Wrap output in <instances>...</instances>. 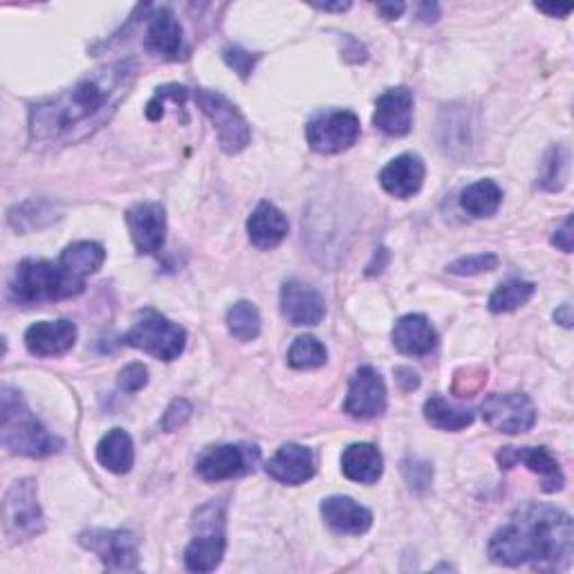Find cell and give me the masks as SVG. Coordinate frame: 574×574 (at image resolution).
I'll use <instances>...</instances> for the list:
<instances>
[{
	"label": "cell",
	"mask_w": 574,
	"mask_h": 574,
	"mask_svg": "<svg viewBox=\"0 0 574 574\" xmlns=\"http://www.w3.org/2000/svg\"><path fill=\"white\" fill-rule=\"evenodd\" d=\"M3 529L14 543L38 537L46 529L44 510L38 505L36 482L32 478L16 480L3 501Z\"/></svg>",
	"instance_id": "7"
},
{
	"label": "cell",
	"mask_w": 574,
	"mask_h": 574,
	"mask_svg": "<svg viewBox=\"0 0 574 574\" xmlns=\"http://www.w3.org/2000/svg\"><path fill=\"white\" fill-rule=\"evenodd\" d=\"M191 414H193V408L187 399H182V397L174 399L171 406L167 408V414L162 416V429L169 431V433L178 431L191 418Z\"/></svg>",
	"instance_id": "39"
},
{
	"label": "cell",
	"mask_w": 574,
	"mask_h": 574,
	"mask_svg": "<svg viewBox=\"0 0 574 574\" xmlns=\"http://www.w3.org/2000/svg\"><path fill=\"white\" fill-rule=\"evenodd\" d=\"M223 59L234 72H238L242 79H248L254 72L261 55H252L248 50H242L240 46H227L223 50Z\"/></svg>",
	"instance_id": "37"
},
{
	"label": "cell",
	"mask_w": 574,
	"mask_h": 574,
	"mask_svg": "<svg viewBox=\"0 0 574 574\" xmlns=\"http://www.w3.org/2000/svg\"><path fill=\"white\" fill-rule=\"evenodd\" d=\"M106 261V252L99 242L93 240H79L68 244V248L61 252V267L72 274L79 280H86L91 274L99 272Z\"/></svg>",
	"instance_id": "27"
},
{
	"label": "cell",
	"mask_w": 574,
	"mask_h": 574,
	"mask_svg": "<svg viewBox=\"0 0 574 574\" xmlns=\"http://www.w3.org/2000/svg\"><path fill=\"white\" fill-rule=\"evenodd\" d=\"M227 325L238 342H254L261 335V314L254 303L238 301L227 312Z\"/></svg>",
	"instance_id": "31"
},
{
	"label": "cell",
	"mask_w": 574,
	"mask_h": 574,
	"mask_svg": "<svg viewBox=\"0 0 574 574\" xmlns=\"http://www.w3.org/2000/svg\"><path fill=\"white\" fill-rule=\"evenodd\" d=\"M554 321L561 323L563 327H572V306L563 303L557 312H554Z\"/></svg>",
	"instance_id": "44"
},
{
	"label": "cell",
	"mask_w": 574,
	"mask_h": 574,
	"mask_svg": "<svg viewBox=\"0 0 574 574\" xmlns=\"http://www.w3.org/2000/svg\"><path fill=\"white\" fill-rule=\"evenodd\" d=\"M261 461V449L256 444H218L204 449L195 461V471L210 482L240 478L254 471Z\"/></svg>",
	"instance_id": "11"
},
{
	"label": "cell",
	"mask_w": 574,
	"mask_h": 574,
	"mask_svg": "<svg viewBox=\"0 0 574 574\" xmlns=\"http://www.w3.org/2000/svg\"><path fill=\"white\" fill-rule=\"evenodd\" d=\"M535 292H537L535 283L521 280V278H510L505 283H501L494 292H491L489 310L494 314L514 312L521 306H525L531 297H535Z\"/></svg>",
	"instance_id": "30"
},
{
	"label": "cell",
	"mask_w": 574,
	"mask_h": 574,
	"mask_svg": "<svg viewBox=\"0 0 574 574\" xmlns=\"http://www.w3.org/2000/svg\"><path fill=\"white\" fill-rule=\"evenodd\" d=\"M503 202V191L494 180H480L469 184L461 195V207L474 218L494 216Z\"/></svg>",
	"instance_id": "29"
},
{
	"label": "cell",
	"mask_w": 574,
	"mask_h": 574,
	"mask_svg": "<svg viewBox=\"0 0 574 574\" xmlns=\"http://www.w3.org/2000/svg\"><path fill=\"white\" fill-rule=\"evenodd\" d=\"M135 79V61H117L79 79L72 88L32 104L29 142L52 151L93 137L129 97Z\"/></svg>",
	"instance_id": "1"
},
{
	"label": "cell",
	"mask_w": 574,
	"mask_h": 574,
	"mask_svg": "<svg viewBox=\"0 0 574 574\" xmlns=\"http://www.w3.org/2000/svg\"><path fill=\"white\" fill-rule=\"evenodd\" d=\"M539 12L543 14H550V16H559V19H565L570 12H572V5H565V8H552V5H537Z\"/></svg>",
	"instance_id": "45"
},
{
	"label": "cell",
	"mask_w": 574,
	"mask_h": 574,
	"mask_svg": "<svg viewBox=\"0 0 574 574\" xmlns=\"http://www.w3.org/2000/svg\"><path fill=\"white\" fill-rule=\"evenodd\" d=\"M3 444L25 458H48L63 449V442L34 418L21 393L12 388H3Z\"/></svg>",
	"instance_id": "4"
},
{
	"label": "cell",
	"mask_w": 574,
	"mask_h": 574,
	"mask_svg": "<svg viewBox=\"0 0 574 574\" xmlns=\"http://www.w3.org/2000/svg\"><path fill=\"white\" fill-rule=\"evenodd\" d=\"M497 461L503 469H512L518 463L527 465L529 471H535L541 476L543 491H548V494L563 489V485H565V476L561 471V465L557 463V458L550 454L546 446H523V449L505 446L503 451H499Z\"/></svg>",
	"instance_id": "16"
},
{
	"label": "cell",
	"mask_w": 574,
	"mask_h": 574,
	"mask_svg": "<svg viewBox=\"0 0 574 574\" xmlns=\"http://www.w3.org/2000/svg\"><path fill=\"white\" fill-rule=\"evenodd\" d=\"M86 280L68 274L61 263L27 259L16 265L10 280V299L16 306L34 308L72 299L84 292Z\"/></svg>",
	"instance_id": "3"
},
{
	"label": "cell",
	"mask_w": 574,
	"mask_h": 574,
	"mask_svg": "<svg viewBox=\"0 0 574 574\" xmlns=\"http://www.w3.org/2000/svg\"><path fill=\"white\" fill-rule=\"evenodd\" d=\"M52 210L48 207V202H23L21 207L12 210L10 212V223L16 231H29V229H36L46 220L50 223L52 220Z\"/></svg>",
	"instance_id": "34"
},
{
	"label": "cell",
	"mask_w": 574,
	"mask_h": 574,
	"mask_svg": "<svg viewBox=\"0 0 574 574\" xmlns=\"http://www.w3.org/2000/svg\"><path fill=\"white\" fill-rule=\"evenodd\" d=\"M97 463L112 474H129L135 463L133 438L124 429L108 431L97 444Z\"/></svg>",
	"instance_id": "26"
},
{
	"label": "cell",
	"mask_w": 574,
	"mask_h": 574,
	"mask_svg": "<svg viewBox=\"0 0 574 574\" xmlns=\"http://www.w3.org/2000/svg\"><path fill=\"white\" fill-rule=\"evenodd\" d=\"M76 342V325L68 319L38 321L27 327L25 346L36 357H57L68 352Z\"/></svg>",
	"instance_id": "20"
},
{
	"label": "cell",
	"mask_w": 574,
	"mask_h": 574,
	"mask_svg": "<svg viewBox=\"0 0 574 574\" xmlns=\"http://www.w3.org/2000/svg\"><path fill=\"white\" fill-rule=\"evenodd\" d=\"M280 312L292 325H316L325 316V301L314 287L287 280L280 287Z\"/></svg>",
	"instance_id": "18"
},
{
	"label": "cell",
	"mask_w": 574,
	"mask_h": 574,
	"mask_svg": "<svg viewBox=\"0 0 574 574\" xmlns=\"http://www.w3.org/2000/svg\"><path fill=\"white\" fill-rule=\"evenodd\" d=\"M482 420L501 433L516 435L537 424V408L523 393H494L480 406Z\"/></svg>",
	"instance_id": "12"
},
{
	"label": "cell",
	"mask_w": 574,
	"mask_h": 574,
	"mask_svg": "<svg viewBox=\"0 0 574 574\" xmlns=\"http://www.w3.org/2000/svg\"><path fill=\"white\" fill-rule=\"evenodd\" d=\"M325 359H327L325 346L312 335L299 337L290 346V352H287V363L297 368V371H310V368H319L325 363Z\"/></svg>",
	"instance_id": "33"
},
{
	"label": "cell",
	"mask_w": 574,
	"mask_h": 574,
	"mask_svg": "<svg viewBox=\"0 0 574 574\" xmlns=\"http://www.w3.org/2000/svg\"><path fill=\"white\" fill-rule=\"evenodd\" d=\"M399 467H402V476H404L408 489L416 491V494H424V491L431 487L433 467L427 461L406 458V461H402Z\"/></svg>",
	"instance_id": "35"
},
{
	"label": "cell",
	"mask_w": 574,
	"mask_h": 574,
	"mask_svg": "<svg viewBox=\"0 0 574 574\" xmlns=\"http://www.w3.org/2000/svg\"><path fill=\"white\" fill-rule=\"evenodd\" d=\"M117 384L124 393H140L148 384L146 366L135 361V363H129L127 368H121V373L117 378Z\"/></svg>",
	"instance_id": "38"
},
{
	"label": "cell",
	"mask_w": 574,
	"mask_h": 574,
	"mask_svg": "<svg viewBox=\"0 0 574 574\" xmlns=\"http://www.w3.org/2000/svg\"><path fill=\"white\" fill-rule=\"evenodd\" d=\"M395 380H397L399 388L406 391V393L420 386V378H418V373L414 371V368H406V366L395 368Z\"/></svg>",
	"instance_id": "42"
},
{
	"label": "cell",
	"mask_w": 574,
	"mask_h": 574,
	"mask_svg": "<svg viewBox=\"0 0 574 574\" xmlns=\"http://www.w3.org/2000/svg\"><path fill=\"white\" fill-rule=\"evenodd\" d=\"M424 176H427V167L422 157L416 153H404L391 159L382 169L380 184L388 195L406 200L414 198L422 189Z\"/></svg>",
	"instance_id": "19"
},
{
	"label": "cell",
	"mask_w": 574,
	"mask_h": 574,
	"mask_svg": "<svg viewBox=\"0 0 574 574\" xmlns=\"http://www.w3.org/2000/svg\"><path fill=\"white\" fill-rule=\"evenodd\" d=\"M574 557L572 516L554 505L525 503L489 541V559L499 565L567 570Z\"/></svg>",
	"instance_id": "2"
},
{
	"label": "cell",
	"mask_w": 574,
	"mask_h": 574,
	"mask_svg": "<svg viewBox=\"0 0 574 574\" xmlns=\"http://www.w3.org/2000/svg\"><path fill=\"white\" fill-rule=\"evenodd\" d=\"M438 5L433 3V5H429V3H424V5H420V14H418V19H422L424 23H431V21H435L438 19Z\"/></svg>",
	"instance_id": "46"
},
{
	"label": "cell",
	"mask_w": 574,
	"mask_h": 574,
	"mask_svg": "<svg viewBox=\"0 0 574 574\" xmlns=\"http://www.w3.org/2000/svg\"><path fill=\"white\" fill-rule=\"evenodd\" d=\"M144 48L164 61H180L187 57L184 32L171 8H155L148 16Z\"/></svg>",
	"instance_id": "15"
},
{
	"label": "cell",
	"mask_w": 574,
	"mask_h": 574,
	"mask_svg": "<svg viewBox=\"0 0 574 574\" xmlns=\"http://www.w3.org/2000/svg\"><path fill=\"white\" fill-rule=\"evenodd\" d=\"M482 371H476V368H467V371H465V368H463V371H458L456 373V382H454V391L461 395V397H467V395H474L487 380H476L474 382V378H478Z\"/></svg>",
	"instance_id": "40"
},
{
	"label": "cell",
	"mask_w": 574,
	"mask_h": 574,
	"mask_svg": "<svg viewBox=\"0 0 574 574\" xmlns=\"http://www.w3.org/2000/svg\"><path fill=\"white\" fill-rule=\"evenodd\" d=\"M79 543L112 572H133L140 567V539L129 529H88Z\"/></svg>",
	"instance_id": "10"
},
{
	"label": "cell",
	"mask_w": 574,
	"mask_h": 574,
	"mask_svg": "<svg viewBox=\"0 0 574 574\" xmlns=\"http://www.w3.org/2000/svg\"><path fill=\"white\" fill-rule=\"evenodd\" d=\"M373 124L388 137L406 135L414 127V93L404 86H397L380 95Z\"/></svg>",
	"instance_id": "17"
},
{
	"label": "cell",
	"mask_w": 574,
	"mask_h": 574,
	"mask_svg": "<svg viewBox=\"0 0 574 574\" xmlns=\"http://www.w3.org/2000/svg\"><path fill=\"white\" fill-rule=\"evenodd\" d=\"M127 225L137 254L151 256L167 240V212L159 202H140L127 212Z\"/></svg>",
	"instance_id": "14"
},
{
	"label": "cell",
	"mask_w": 574,
	"mask_h": 574,
	"mask_svg": "<svg viewBox=\"0 0 574 574\" xmlns=\"http://www.w3.org/2000/svg\"><path fill=\"white\" fill-rule=\"evenodd\" d=\"M287 218L280 210H276L272 202H261L259 207L252 212L248 220V234L254 248L259 250H274L285 240L287 236Z\"/></svg>",
	"instance_id": "25"
},
{
	"label": "cell",
	"mask_w": 574,
	"mask_h": 574,
	"mask_svg": "<svg viewBox=\"0 0 574 574\" xmlns=\"http://www.w3.org/2000/svg\"><path fill=\"white\" fill-rule=\"evenodd\" d=\"M321 516L325 525L337 535L361 537L373 527V514L348 497H331L321 503Z\"/></svg>",
	"instance_id": "21"
},
{
	"label": "cell",
	"mask_w": 574,
	"mask_h": 574,
	"mask_svg": "<svg viewBox=\"0 0 574 574\" xmlns=\"http://www.w3.org/2000/svg\"><path fill=\"white\" fill-rule=\"evenodd\" d=\"M552 244H554V248H559L561 252H565V254L572 252V216H567L563 220V225L554 231Z\"/></svg>",
	"instance_id": "41"
},
{
	"label": "cell",
	"mask_w": 574,
	"mask_h": 574,
	"mask_svg": "<svg viewBox=\"0 0 574 574\" xmlns=\"http://www.w3.org/2000/svg\"><path fill=\"white\" fill-rule=\"evenodd\" d=\"M316 10H323V12H346L350 8V3H335V5H314Z\"/></svg>",
	"instance_id": "47"
},
{
	"label": "cell",
	"mask_w": 574,
	"mask_h": 574,
	"mask_svg": "<svg viewBox=\"0 0 574 574\" xmlns=\"http://www.w3.org/2000/svg\"><path fill=\"white\" fill-rule=\"evenodd\" d=\"M386 404H388L386 384L382 375L371 366L357 368L348 384L344 411L352 418L368 420V418H380L386 411Z\"/></svg>",
	"instance_id": "13"
},
{
	"label": "cell",
	"mask_w": 574,
	"mask_h": 574,
	"mask_svg": "<svg viewBox=\"0 0 574 574\" xmlns=\"http://www.w3.org/2000/svg\"><path fill=\"white\" fill-rule=\"evenodd\" d=\"M567 167H570V153L565 146L554 144L546 153L539 171V187L546 191H559L563 189L567 180Z\"/></svg>",
	"instance_id": "32"
},
{
	"label": "cell",
	"mask_w": 574,
	"mask_h": 574,
	"mask_svg": "<svg viewBox=\"0 0 574 574\" xmlns=\"http://www.w3.org/2000/svg\"><path fill=\"white\" fill-rule=\"evenodd\" d=\"M124 342L127 346L144 350L155 359L176 361L184 352L187 331L155 310H144L127 333Z\"/></svg>",
	"instance_id": "6"
},
{
	"label": "cell",
	"mask_w": 574,
	"mask_h": 574,
	"mask_svg": "<svg viewBox=\"0 0 574 574\" xmlns=\"http://www.w3.org/2000/svg\"><path fill=\"white\" fill-rule=\"evenodd\" d=\"M342 471L348 480L375 485L384 474V458L371 442H355L342 454Z\"/></svg>",
	"instance_id": "24"
},
{
	"label": "cell",
	"mask_w": 574,
	"mask_h": 574,
	"mask_svg": "<svg viewBox=\"0 0 574 574\" xmlns=\"http://www.w3.org/2000/svg\"><path fill=\"white\" fill-rule=\"evenodd\" d=\"M393 344L402 355L424 357L435 348L438 335L427 316L406 314L393 327Z\"/></svg>",
	"instance_id": "23"
},
{
	"label": "cell",
	"mask_w": 574,
	"mask_h": 574,
	"mask_svg": "<svg viewBox=\"0 0 574 574\" xmlns=\"http://www.w3.org/2000/svg\"><path fill=\"white\" fill-rule=\"evenodd\" d=\"M499 267V256L497 254H474V256H463L458 261L451 263L446 270L451 274H458V276H474V274H482V272H491Z\"/></svg>",
	"instance_id": "36"
},
{
	"label": "cell",
	"mask_w": 574,
	"mask_h": 574,
	"mask_svg": "<svg viewBox=\"0 0 574 574\" xmlns=\"http://www.w3.org/2000/svg\"><path fill=\"white\" fill-rule=\"evenodd\" d=\"M270 478L283 485H303L314 476V456L308 446L287 442L265 465Z\"/></svg>",
	"instance_id": "22"
},
{
	"label": "cell",
	"mask_w": 574,
	"mask_h": 574,
	"mask_svg": "<svg viewBox=\"0 0 574 574\" xmlns=\"http://www.w3.org/2000/svg\"><path fill=\"white\" fill-rule=\"evenodd\" d=\"M359 117L350 110H323L314 115L306 127L310 148L321 155L348 151L359 140Z\"/></svg>",
	"instance_id": "9"
},
{
	"label": "cell",
	"mask_w": 574,
	"mask_h": 574,
	"mask_svg": "<svg viewBox=\"0 0 574 574\" xmlns=\"http://www.w3.org/2000/svg\"><path fill=\"white\" fill-rule=\"evenodd\" d=\"M424 418L431 427L440 431H463L474 424V411L449 404L442 395H431L424 402Z\"/></svg>",
	"instance_id": "28"
},
{
	"label": "cell",
	"mask_w": 574,
	"mask_h": 574,
	"mask_svg": "<svg viewBox=\"0 0 574 574\" xmlns=\"http://www.w3.org/2000/svg\"><path fill=\"white\" fill-rule=\"evenodd\" d=\"M404 10H406L404 3H380V5H378V12H380L386 21H393V19L402 16Z\"/></svg>",
	"instance_id": "43"
},
{
	"label": "cell",
	"mask_w": 574,
	"mask_h": 574,
	"mask_svg": "<svg viewBox=\"0 0 574 574\" xmlns=\"http://www.w3.org/2000/svg\"><path fill=\"white\" fill-rule=\"evenodd\" d=\"M193 541L184 550V565L191 572H214L227 548L225 537V503L212 501L193 516Z\"/></svg>",
	"instance_id": "5"
},
{
	"label": "cell",
	"mask_w": 574,
	"mask_h": 574,
	"mask_svg": "<svg viewBox=\"0 0 574 574\" xmlns=\"http://www.w3.org/2000/svg\"><path fill=\"white\" fill-rule=\"evenodd\" d=\"M195 101L200 110L210 117L218 133V144L225 153H240L252 140L250 121L234 106L225 95L216 91L200 88L195 91Z\"/></svg>",
	"instance_id": "8"
}]
</instances>
